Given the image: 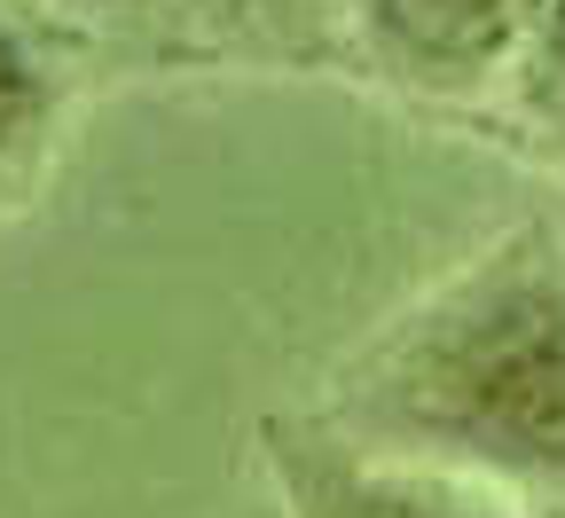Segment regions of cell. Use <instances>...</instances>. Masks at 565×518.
Returning a JSON list of instances; mask_svg holds the SVG:
<instances>
[{"label":"cell","instance_id":"1","mask_svg":"<svg viewBox=\"0 0 565 518\" xmlns=\"http://www.w3.org/2000/svg\"><path fill=\"white\" fill-rule=\"evenodd\" d=\"M315 424L565 518V236H494L338 369Z\"/></svg>","mask_w":565,"mask_h":518},{"label":"cell","instance_id":"2","mask_svg":"<svg viewBox=\"0 0 565 518\" xmlns=\"http://www.w3.org/2000/svg\"><path fill=\"white\" fill-rule=\"evenodd\" d=\"M259 456H267L282 518H542V510L494 495V487L370 456L315 416H267Z\"/></svg>","mask_w":565,"mask_h":518},{"label":"cell","instance_id":"3","mask_svg":"<svg viewBox=\"0 0 565 518\" xmlns=\"http://www.w3.org/2000/svg\"><path fill=\"white\" fill-rule=\"evenodd\" d=\"M338 17L377 80L433 103H471L503 87L542 0H338Z\"/></svg>","mask_w":565,"mask_h":518},{"label":"cell","instance_id":"4","mask_svg":"<svg viewBox=\"0 0 565 518\" xmlns=\"http://www.w3.org/2000/svg\"><path fill=\"white\" fill-rule=\"evenodd\" d=\"M63 95H71L63 40L24 0H0V197L40 166L47 134L63 118Z\"/></svg>","mask_w":565,"mask_h":518},{"label":"cell","instance_id":"5","mask_svg":"<svg viewBox=\"0 0 565 518\" xmlns=\"http://www.w3.org/2000/svg\"><path fill=\"white\" fill-rule=\"evenodd\" d=\"M503 103H511L519 141L565 173V0H542L526 47L503 71Z\"/></svg>","mask_w":565,"mask_h":518},{"label":"cell","instance_id":"6","mask_svg":"<svg viewBox=\"0 0 565 518\" xmlns=\"http://www.w3.org/2000/svg\"><path fill=\"white\" fill-rule=\"evenodd\" d=\"M173 9L212 24V32H228V40H282V32H299L322 0H173Z\"/></svg>","mask_w":565,"mask_h":518},{"label":"cell","instance_id":"7","mask_svg":"<svg viewBox=\"0 0 565 518\" xmlns=\"http://www.w3.org/2000/svg\"><path fill=\"white\" fill-rule=\"evenodd\" d=\"M71 9H141V0H71Z\"/></svg>","mask_w":565,"mask_h":518}]
</instances>
